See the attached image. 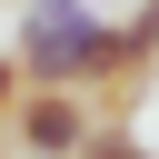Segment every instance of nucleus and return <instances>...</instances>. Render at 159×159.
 <instances>
[{"label":"nucleus","instance_id":"nucleus-1","mask_svg":"<svg viewBox=\"0 0 159 159\" xmlns=\"http://www.w3.org/2000/svg\"><path fill=\"white\" fill-rule=\"evenodd\" d=\"M10 50L40 89H109L119 80V20H99L89 0H30Z\"/></svg>","mask_w":159,"mask_h":159},{"label":"nucleus","instance_id":"nucleus-2","mask_svg":"<svg viewBox=\"0 0 159 159\" xmlns=\"http://www.w3.org/2000/svg\"><path fill=\"white\" fill-rule=\"evenodd\" d=\"M10 139H20V159H89V139H99V119H89V89H20V109H10Z\"/></svg>","mask_w":159,"mask_h":159},{"label":"nucleus","instance_id":"nucleus-3","mask_svg":"<svg viewBox=\"0 0 159 159\" xmlns=\"http://www.w3.org/2000/svg\"><path fill=\"white\" fill-rule=\"evenodd\" d=\"M139 70H159V0H139L119 20V80H139Z\"/></svg>","mask_w":159,"mask_h":159},{"label":"nucleus","instance_id":"nucleus-4","mask_svg":"<svg viewBox=\"0 0 159 159\" xmlns=\"http://www.w3.org/2000/svg\"><path fill=\"white\" fill-rule=\"evenodd\" d=\"M20 89H30V70H20V50H0V119L20 109Z\"/></svg>","mask_w":159,"mask_h":159}]
</instances>
